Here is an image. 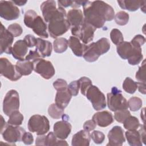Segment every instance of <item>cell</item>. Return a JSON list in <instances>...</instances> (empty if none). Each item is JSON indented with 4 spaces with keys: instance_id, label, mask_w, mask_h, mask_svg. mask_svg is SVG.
<instances>
[{
    "instance_id": "cell-1",
    "label": "cell",
    "mask_w": 146,
    "mask_h": 146,
    "mask_svg": "<svg viewBox=\"0 0 146 146\" xmlns=\"http://www.w3.org/2000/svg\"><path fill=\"white\" fill-rule=\"evenodd\" d=\"M66 15L65 9L58 6L56 12L50 19L47 29L50 36L52 38L63 35L70 28V25L66 19Z\"/></svg>"
},
{
    "instance_id": "cell-2",
    "label": "cell",
    "mask_w": 146,
    "mask_h": 146,
    "mask_svg": "<svg viewBox=\"0 0 146 146\" xmlns=\"http://www.w3.org/2000/svg\"><path fill=\"white\" fill-rule=\"evenodd\" d=\"M107 105L112 111L128 108V101L123 96L121 91L116 87H113L111 92L107 94Z\"/></svg>"
},
{
    "instance_id": "cell-3",
    "label": "cell",
    "mask_w": 146,
    "mask_h": 146,
    "mask_svg": "<svg viewBox=\"0 0 146 146\" xmlns=\"http://www.w3.org/2000/svg\"><path fill=\"white\" fill-rule=\"evenodd\" d=\"M27 127L30 132H35L37 135H43L48 132L50 123L45 116L36 114L30 117Z\"/></svg>"
},
{
    "instance_id": "cell-4",
    "label": "cell",
    "mask_w": 146,
    "mask_h": 146,
    "mask_svg": "<svg viewBox=\"0 0 146 146\" xmlns=\"http://www.w3.org/2000/svg\"><path fill=\"white\" fill-rule=\"evenodd\" d=\"M84 21L94 26L96 29L103 27L106 21L96 10L92 5V1H88L83 6Z\"/></svg>"
},
{
    "instance_id": "cell-5",
    "label": "cell",
    "mask_w": 146,
    "mask_h": 146,
    "mask_svg": "<svg viewBox=\"0 0 146 146\" xmlns=\"http://www.w3.org/2000/svg\"><path fill=\"white\" fill-rule=\"evenodd\" d=\"M85 96L92 103L96 111L103 110L106 107L107 103L104 94L99 88L94 85L90 86L87 89Z\"/></svg>"
},
{
    "instance_id": "cell-6",
    "label": "cell",
    "mask_w": 146,
    "mask_h": 146,
    "mask_svg": "<svg viewBox=\"0 0 146 146\" xmlns=\"http://www.w3.org/2000/svg\"><path fill=\"white\" fill-rule=\"evenodd\" d=\"M96 28L86 22L77 27L71 28V32L73 36L78 38L83 43L86 44L92 41Z\"/></svg>"
},
{
    "instance_id": "cell-7",
    "label": "cell",
    "mask_w": 146,
    "mask_h": 146,
    "mask_svg": "<svg viewBox=\"0 0 146 146\" xmlns=\"http://www.w3.org/2000/svg\"><path fill=\"white\" fill-rule=\"evenodd\" d=\"M116 51L118 55L123 59L134 60L142 55L141 48L136 47L131 42L123 41L117 45Z\"/></svg>"
},
{
    "instance_id": "cell-8",
    "label": "cell",
    "mask_w": 146,
    "mask_h": 146,
    "mask_svg": "<svg viewBox=\"0 0 146 146\" xmlns=\"http://www.w3.org/2000/svg\"><path fill=\"white\" fill-rule=\"evenodd\" d=\"M19 96L18 92L15 90L9 91L3 99V111L6 116H9L14 111L18 110L19 108Z\"/></svg>"
},
{
    "instance_id": "cell-9",
    "label": "cell",
    "mask_w": 146,
    "mask_h": 146,
    "mask_svg": "<svg viewBox=\"0 0 146 146\" xmlns=\"http://www.w3.org/2000/svg\"><path fill=\"white\" fill-rule=\"evenodd\" d=\"M33 63L34 71L44 79H50L55 75V68L51 62L40 58Z\"/></svg>"
},
{
    "instance_id": "cell-10",
    "label": "cell",
    "mask_w": 146,
    "mask_h": 146,
    "mask_svg": "<svg viewBox=\"0 0 146 146\" xmlns=\"http://www.w3.org/2000/svg\"><path fill=\"white\" fill-rule=\"evenodd\" d=\"M25 132V130L19 125H12L8 124L1 133L5 141L15 145V143L22 141Z\"/></svg>"
},
{
    "instance_id": "cell-11",
    "label": "cell",
    "mask_w": 146,
    "mask_h": 146,
    "mask_svg": "<svg viewBox=\"0 0 146 146\" xmlns=\"http://www.w3.org/2000/svg\"><path fill=\"white\" fill-rule=\"evenodd\" d=\"M0 73L11 81H17L22 75L18 72L15 65H13L6 58H0Z\"/></svg>"
},
{
    "instance_id": "cell-12",
    "label": "cell",
    "mask_w": 146,
    "mask_h": 146,
    "mask_svg": "<svg viewBox=\"0 0 146 146\" xmlns=\"http://www.w3.org/2000/svg\"><path fill=\"white\" fill-rule=\"evenodd\" d=\"M20 10L12 1H0V16L7 20H15L19 18Z\"/></svg>"
},
{
    "instance_id": "cell-13",
    "label": "cell",
    "mask_w": 146,
    "mask_h": 146,
    "mask_svg": "<svg viewBox=\"0 0 146 146\" xmlns=\"http://www.w3.org/2000/svg\"><path fill=\"white\" fill-rule=\"evenodd\" d=\"M0 29V53L11 54L12 44L14 41L13 35L6 29L2 23H1Z\"/></svg>"
},
{
    "instance_id": "cell-14",
    "label": "cell",
    "mask_w": 146,
    "mask_h": 146,
    "mask_svg": "<svg viewBox=\"0 0 146 146\" xmlns=\"http://www.w3.org/2000/svg\"><path fill=\"white\" fill-rule=\"evenodd\" d=\"M92 5L105 21H111L114 19V10L108 3L102 1H92Z\"/></svg>"
},
{
    "instance_id": "cell-15",
    "label": "cell",
    "mask_w": 146,
    "mask_h": 146,
    "mask_svg": "<svg viewBox=\"0 0 146 146\" xmlns=\"http://www.w3.org/2000/svg\"><path fill=\"white\" fill-rule=\"evenodd\" d=\"M108 143L107 145L121 146L125 142L124 130L120 126H114L108 133Z\"/></svg>"
},
{
    "instance_id": "cell-16",
    "label": "cell",
    "mask_w": 146,
    "mask_h": 146,
    "mask_svg": "<svg viewBox=\"0 0 146 146\" xmlns=\"http://www.w3.org/2000/svg\"><path fill=\"white\" fill-rule=\"evenodd\" d=\"M72 126L71 124L66 121L63 120L56 122L53 127L54 133L55 136L60 139H66L71 132Z\"/></svg>"
},
{
    "instance_id": "cell-17",
    "label": "cell",
    "mask_w": 146,
    "mask_h": 146,
    "mask_svg": "<svg viewBox=\"0 0 146 146\" xmlns=\"http://www.w3.org/2000/svg\"><path fill=\"white\" fill-rule=\"evenodd\" d=\"M66 19L71 28L77 27L80 26L84 21L83 13L79 9H72L70 10L67 14Z\"/></svg>"
},
{
    "instance_id": "cell-18",
    "label": "cell",
    "mask_w": 146,
    "mask_h": 146,
    "mask_svg": "<svg viewBox=\"0 0 146 146\" xmlns=\"http://www.w3.org/2000/svg\"><path fill=\"white\" fill-rule=\"evenodd\" d=\"M92 120L96 125L100 127H106L113 121L112 113L108 111H103L95 113L92 116Z\"/></svg>"
},
{
    "instance_id": "cell-19",
    "label": "cell",
    "mask_w": 146,
    "mask_h": 146,
    "mask_svg": "<svg viewBox=\"0 0 146 146\" xmlns=\"http://www.w3.org/2000/svg\"><path fill=\"white\" fill-rule=\"evenodd\" d=\"M30 29H31L35 34L41 38H47L48 37V34L47 32V25L39 15H38L34 20Z\"/></svg>"
},
{
    "instance_id": "cell-20",
    "label": "cell",
    "mask_w": 146,
    "mask_h": 146,
    "mask_svg": "<svg viewBox=\"0 0 146 146\" xmlns=\"http://www.w3.org/2000/svg\"><path fill=\"white\" fill-rule=\"evenodd\" d=\"M27 51L28 47L24 40H18L14 43L12 47L11 54L15 59L22 61L25 60Z\"/></svg>"
},
{
    "instance_id": "cell-21",
    "label": "cell",
    "mask_w": 146,
    "mask_h": 146,
    "mask_svg": "<svg viewBox=\"0 0 146 146\" xmlns=\"http://www.w3.org/2000/svg\"><path fill=\"white\" fill-rule=\"evenodd\" d=\"M40 10L42 13L43 17L46 22H48L50 18L55 13L57 10L55 1L53 0H48L43 2L40 5Z\"/></svg>"
},
{
    "instance_id": "cell-22",
    "label": "cell",
    "mask_w": 146,
    "mask_h": 146,
    "mask_svg": "<svg viewBox=\"0 0 146 146\" xmlns=\"http://www.w3.org/2000/svg\"><path fill=\"white\" fill-rule=\"evenodd\" d=\"M71 98L72 95L68 90V88L58 90L55 99V104L60 108L64 110L68 105Z\"/></svg>"
},
{
    "instance_id": "cell-23",
    "label": "cell",
    "mask_w": 146,
    "mask_h": 146,
    "mask_svg": "<svg viewBox=\"0 0 146 146\" xmlns=\"http://www.w3.org/2000/svg\"><path fill=\"white\" fill-rule=\"evenodd\" d=\"M90 140V132L84 129L80 130L73 135L71 145L73 146H88Z\"/></svg>"
},
{
    "instance_id": "cell-24",
    "label": "cell",
    "mask_w": 146,
    "mask_h": 146,
    "mask_svg": "<svg viewBox=\"0 0 146 146\" xmlns=\"http://www.w3.org/2000/svg\"><path fill=\"white\" fill-rule=\"evenodd\" d=\"M68 46L71 49L72 52L77 56H82L86 44L82 43L80 39L75 36H71L68 40Z\"/></svg>"
},
{
    "instance_id": "cell-25",
    "label": "cell",
    "mask_w": 146,
    "mask_h": 146,
    "mask_svg": "<svg viewBox=\"0 0 146 146\" xmlns=\"http://www.w3.org/2000/svg\"><path fill=\"white\" fill-rule=\"evenodd\" d=\"M36 49L39 51L41 56H50L52 52V46L50 42L42 39L40 38H36Z\"/></svg>"
},
{
    "instance_id": "cell-26",
    "label": "cell",
    "mask_w": 146,
    "mask_h": 146,
    "mask_svg": "<svg viewBox=\"0 0 146 146\" xmlns=\"http://www.w3.org/2000/svg\"><path fill=\"white\" fill-rule=\"evenodd\" d=\"M119 6L124 10H127L130 11H135L138 10L139 8H141L143 6H145L146 2L145 1H130V0H123L117 1Z\"/></svg>"
},
{
    "instance_id": "cell-27",
    "label": "cell",
    "mask_w": 146,
    "mask_h": 146,
    "mask_svg": "<svg viewBox=\"0 0 146 146\" xmlns=\"http://www.w3.org/2000/svg\"><path fill=\"white\" fill-rule=\"evenodd\" d=\"M15 67L18 72L22 76L29 75L34 70V65L33 62L27 60L18 61L16 63Z\"/></svg>"
},
{
    "instance_id": "cell-28",
    "label": "cell",
    "mask_w": 146,
    "mask_h": 146,
    "mask_svg": "<svg viewBox=\"0 0 146 146\" xmlns=\"http://www.w3.org/2000/svg\"><path fill=\"white\" fill-rule=\"evenodd\" d=\"M100 55L96 50L95 42H92L88 45H86V48L84 51L83 57L88 62H94L98 60Z\"/></svg>"
},
{
    "instance_id": "cell-29",
    "label": "cell",
    "mask_w": 146,
    "mask_h": 146,
    "mask_svg": "<svg viewBox=\"0 0 146 146\" xmlns=\"http://www.w3.org/2000/svg\"><path fill=\"white\" fill-rule=\"evenodd\" d=\"M125 135L128 144L131 146H141L143 142L139 131L132 130L127 131L125 132Z\"/></svg>"
},
{
    "instance_id": "cell-30",
    "label": "cell",
    "mask_w": 146,
    "mask_h": 146,
    "mask_svg": "<svg viewBox=\"0 0 146 146\" xmlns=\"http://www.w3.org/2000/svg\"><path fill=\"white\" fill-rule=\"evenodd\" d=\"M44 145H68V144L63 139H58L54 132H50L45 136Z\"/></svg>"
},
{
    "instance_id": "cell-31",
    "label": "cell",
    "mask_w": 146,
    "mask_h": 146,
    "mask_svg": "<svg viewBox=\"0 0 146 146\" xmlns=\"http://www.w3.org/2000/svg\"><path fill=\"white\" fill-rule=\"evenodd\" d=\"M95 45L96 50L100 56L108 52L111 46L109 40L106 38H100L95 42Z\"/></svg>"
},
{
    "instance_id": "cell-32",
    "label": "cell",
    "mask_w": 146,
    "mask_h": 146,
    "mask_svg": "<svg viewBox=\"0 0 146 146\" xmlns=\"http://www.w3.org/2000/svg\"><path fill=\"white\" fill-rule=\"evenodd\" d=\"M68 46V40L64 38H58L54 40V50L56 53L64 52L67 50Z\"/></svg>"
},
{
    "instance_id": "cell-33",
    "label": "cell",
    "mask_w": 146,
    "mask_h": 146,
    "mask_svg": "<svg viewBox=\"0 0 146 146\" xmlns=\"http://www.w3.org/2000/svg\"><path fill=\"white\" fill-rule=\"evenodd\" d=\"M139 119L135 116L130 115L123 122V126L125 129L128 131L136 130L140 127Z\"/></svg>"
},
{
    "instance_id": "cell-34",
    "label": "cell",
    "mask_w": 146,
    "mask_h": 146,
    "mask_svg": "<svg viewBox=\"0 0 146 146\" xmlns=\"http://www.w3.org/2000/svg\"><path fill=\"white\" fill-rule=\"evenodd\" d=\"M48 113L50 117L54 119H58L64 115V110L59 107L55 103L51 104L48 108Z\"/></svg>"
},
{
    "instance_id": "cell-35",
    "label": "cell",
    "mask_w": 146,
    "mask_h": 146,
    "mask_svg": "<svg viewBox=\"0 0 146 146\" xmlns=\"http://www.w3.org/2000/svg\"><path fill=\"white\" fill-rule=\"evenodd\" d=\"M23 120V115L18 110H16L9 115L7 123L12 125H20L22 124Z\"/></svg>"
},
{
    "instance_id": "cell-36",
    "label": "cell",
    "mask_w": 146,
    "mask_h": 146,
    "mask_svg": "<svg viewBox=\"0 0 146 146\" xmlns=\"http://www.w3.org/2000/svg\"><path fill=\"white\" fill-rule=\"evenodd\" d=\"M123 88L126 92L132 94L135 92L137 88V82H135L131 78L127 77L123 82Z\"/></svg>"
},
{
    "instance_id": "cell-37",
    "label": "cell",
    "mask_w": 146,
    "mask_h": 146,
    "mask_svg": "<svg viewBox=\"0 0 146 146\" xmlns=\"http://www.w3.org/2000/svg\"><path fill=\"white\" fill-rule=\"evenodd\" d=\"M114 19L117 25L124 26L128 22L129 14L124 11H119L115 15Z\"/></svg>"
},
{
    "instance_id": "cell-38",
    "label": "cell",
    "mask_w": 146,
    "mask_h": 146,
    "mask_svg": "<svg viewBox=\"0 0 146 146\" xmlns=\"http://www.w3.org/2000/svg\"><path fill=\"white\" fill-rule=\"evenodd\" d=\"M128 108H129L131 111H137L141 108L143 102L140 98L133 96L128 100Z\"/></svg>"
},
{
    "instance_id": "cell-39",
    "label": "cell",
    "mask_w": 146,
    "mask_h": 146,
    "mask_svg": "<svg viewBox=\"0 0 146 146\" xmlns=\"http://www.w3.org/2000/svg\"><path fill=\"white\" fill-rule=\"evenodd\" d=\"M110 38L112 43L116 45L124 41V38L121 32L117 29H113L110 33Z\"/></svg>"
},
{
    "instance_id": "cell-40",
    "label": "cell",
    "mask_w": 146,
    "mask_h": 146,
    "mask_svg": "<svg viewBox=\"0 0 146 146\" xmlns=\"http://www.w3.org/2000/svg\"><path fill=\"white\" fill-rule=\"evenodd\" d=\"M130 115L131 113L127 109L120 110L115 111L114 118L117 122L123 123L124 120Z\"/></svg>"
},
{
    "instance_id": "cell-41",
    "label": "cell",
    "mask_w": 146,
    "mask_h": 146,
    "mask_svg": "<svg viewBox=\"0 0 146 146\" xmlns=\"http://www.w3.org/2000/svg\"><path fill=\"white\" fill-rule=\"evenodd\" d=\"M38 15L37 13L33 10H27L24 15V23L29 28L30 27V26L34 20Z\"/></svg>"
},
{
    "instance_id": "cell-42",
    "label": "cell",
    "mask_w": 146,
    "mask_h": 146,
    "mask_svg": "<svg viewBox=\"0 0 146 146\" xmlns=\"http://www.w3.org/2000/svg\"><path fill=\"white\" fill-rule=\"evenodd\" d=\"M80 90L82 94L85 96L86 92L88 88V87L92 85V81L90 79L87 77L83 76L81 77L79 80Z\"/></svg>"
},
{
    "instance_id": "cell-43",
    "label": "cell",
    "mask_w": 146,
    "mask_h": 146,
    "mask_svg": "<svg viewBox=\"0 0 146 146\" xmlns=\"http://www.w3.org/2000/svg\"><path fill=\"white\" fill-rule=\"evenodd\" d=\"M7 30L13 35L14 37L20 36L23 32V29L21 26L16 23L10 25L7 27Z\"/></svg>"
},
{
    "instance_id": "cell-44",
    "label": "cell",
    "mask_w": 146,
    "mask_h": 146,
    "mask_svg": "<svg viewBox=\"0 0 146 146\" xmlns=\"http://www.w3.org/2000/svg\"><path fill=\"white\" fill-rule=\"evenodd\" d=\"M90 136L94 142L98 144H102L105 139L104 134L99 131H94L90 135Z\"/></svg>"
},
{
    "instance_id": "cell-45",
    "label": "cell",
    "mask_w": 146,
    "mask_h": 146,
    "mask_svg": "<svg viewBox=\"0 0 146 146\" xmlns=\"http://www.w3.org/2000/svg\"><path fill=\"white\" fill-rule=\"evenodd\" d=\"M145 60L142 63V64L139 67L138 71L136 72L135 78L139 82H145Z\"/></svg>"
},
{
    "instance_id": "cell-46",
    "label": "cell",
    "mask_w": 146,
    "mask_h": 146,
    "mask_svg": "<svg viewBox=\"0 0 146 146\" xmlns=\"http://www.w3.org/2000/svg\"><path fill=\"white\" fill-rule=\"evenodd\" d=\"M145 42V38L144 36L140 34L135 35L131 41V43L133 46L139 48H141V46H143Z\"/></svg>"
},
{
    "instance_id": "cell-47",
    "label": "cell",
    "mask_w": 146,
    "mask_h": 146,
    "mask_svg": "<svg viewBox=\"0 0 146 146\" xmlns=\"http://www.w3.org/2000/svg\"><path fill=\"white\" fill-rule=\"evenodd\" d=\"M68 90L71 94L72 96H76L79 93V90L80 89L79 86V82L78 80H74L72 82H71L68 85Z\"/></svg>"
},
{
    "instance_id": "cell-48",
    "label": "cell",
    "mask_w": 146,
    "mask_h": 146,
    "mask_svg": "<svg viewBox=\"0 0 146 146\" xmlns=\"http://www.w3.org/2000/svg\"><path fill=\"white\" fill-rule=\"evenodd\" d=\"M41 58V55H40V53L35 48V50H30L29 51V53L28 54V55L26 56L25 60H30V61H31L33 62L35 60L38 59L39 58Z\"/></svg>"
},
{
    "instance_id": "cell-49",
    "label": "cell",
    "mask_w": 146,
    "mask_h": 146,
    "mask_svg": "<svg viewBox=\"0 0 146 146\" xmlns=\"http://www.w3.org/2000/svg\"><path fill=\"white\" fill-rule=\"evenodd\" d=\"M53 86L54 88L58 91L67 88L68 84L65 80L62 79H58L53 83Z\"/></svg>"
},
{
    "instance_id": "cell-50",
    "label": "cell",
    "mask_w": 146,
    "mask_h": 146,
    "mask_svg": "<svg viewBox=\"0 0 146 146\" xmlns=\"http://www.w3.org/2000/svg\"><path fill=\"white\" fill-rule=\"evenodd\" d=\"M24 41L26 42L28 47H33L35 46L36 42V38L33 35H26L24 38Z\"/></svg>"
},
{
    "instance_id": "cell-51",
    "label": "cell",
    "mask_w": 146,
    "mask_h": 146,
    "mask_svg": "<svg viewBox=\"0 0 146 146\" xmlns=\"http://www.w3.org/2000/svg\"><path fill=\"white\" fill-rule=\"evenodd\" d=\"M22 141L26 145L31 144L34 141V137L30 132H25L23 135Z\"/></svg>"
},
{
    "instance_id": "cell-52",
    "label": "cell",
    "mask_w": 146,
    "mask_h": 146,
    "mask_svg": "<svg viewBox=\"0 0 146 146\" xmlns=\"http://www.w3.org/2000/svg\"><path fill=\"white\" fill-rule=\"evenodd\" d=\"M96 124L92 119L88 120L85 121V123L83 124L84 129L88 132L94 130L96 128Z\"/></svg>"
},
{
    "instance_id": "cell-53",
    "label": "cell",
    "mask_w": 146,
    "mask_h": 146,
    "mask_svg": "<svg viewBox=\"0 0 146 146\" xmlns=\"http://www.w3.org/2000/svg\"><path fill=\"white\" fill-rule=\"evenodd\" d=\"M58 4L59 7H62L63 8L64 7H67L69 6H71L73 7L74 6V1H70V0H64V1H58Z\"/></svg>"
},
{
    "instance_id": "cell-54",
    "label": "cell",
    "mask_w": 146,
    "mask_h": 146,
    "mask_svg": "<svg viewBox=\"0 0 146 146\" xmlns=\"http://www.w3.org/2000/svg\"><path fill=\"white\" fill-rule=\"evenodd\" d=\"M140 129L139 130V132L140 133L142 142L144 144H146L145 143V125L144 124L143 125H140Z\"/></svg>"
},
{
    "instance_id": "cell-55",
    "label": "cell",
    "mask_w": 146,
    "mask_h": 146,
    "mask_svg": "<svg viewBox=\"0 0 146 146\" xmlns=\"http://www.w3.org/2000/svg\"><path fill=\"white\" fill-rule=\"evenodd\" d=\"M45 135H38V136L36 139L35 144L37 145H44V140H45Z\"/></svg>"
},
{
    "instance_id": "cell-56",
    "label": "cell",
    "mask_w": 146,
    "mask_h": 146,
    "mask_svg": "<svg viewBox=\"0 0 146 146\" xmlns=\"http://www.w3.org/2000/svg\"><path fill=\"white\" fill-rule=\"evenodd\" d=\"M137 84L139 91L143 94H145V82H137Z\"/></svg>"
},
{
    "instance_id": "cell-57",
    "label": "cell",
    "mask_w": 146,
    "mask_h": 146,
    "mask_svg": "<svg viewBox=\"0 0 146 146\" xmlns=\"http://www.w3.org/2000/svg\"><path fill=\"white\" fill-rule=\"evenodd\" d=\"M1 132H2L4 130V129L6 127L8 123L7 124L6 123L5 120H4V119H3V117L2 115L1 116Z\"/></svg>"
},
{
    "instance_id": "cell-58",
    "label": "cell",
    "mask_w": 146,
    "mask_h": 146,
    "mask_svg": "<svg viewBox=\"0 0 146 146\" xmlns=\"http://www.w3.org/2000/svg\"><path fill=\"white\" fill-rule=\"evenodd\" d=\"M15 5L18 6H23L27 3V1H11Z\"/></svg>"
},
{
    "instance_id": "cell-59",
    "label": "cell",
    "mask_w": 146,
    "mask_h": 146,
    "mask_svg": "<svg viewBox=\"0 0 146 146\" xmlns=\"http://www.w3.org/2000/svg\"><path fill=\"white\" fill-rule=\"evenodd\" d=\"M144 111H145V108H144L143 110L141 111V115H140V117L143 119L144 122Z\"/></svg>"
}]
</instances>
